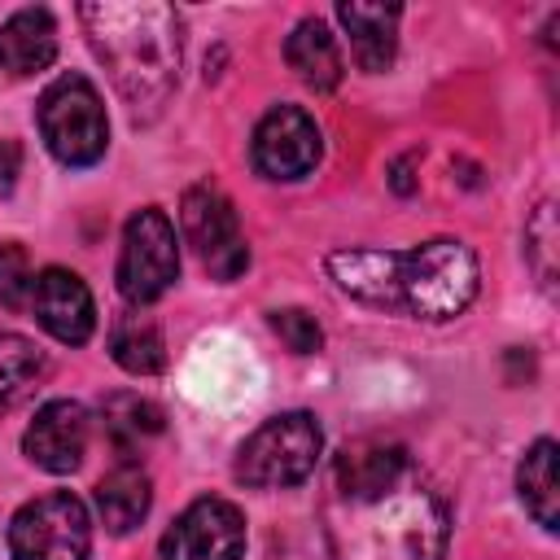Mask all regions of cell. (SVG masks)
Listing matches in <instances>:
<instances>
[{
  "mask_svg": "<svg viewBox=\"0 0 560 560\" xmlns=\"http://www.w3.org/2000/svg\"><path fill=\"white\" fill-rule=\"evenodd\" d=\"M284 61L293 66V74L315 88V92H332L341 83V48H337V35L319 22V18H302L289 39H284Z\"/></svg>",
  "mask_w": 560,
  "mask_h": 560,
  "instance_id": "obj_15",
  "label": "cell"
},
{
  "mask_svg": "<svg viewBox=\"0 0 560 560\" xmlns=\"http://www.w3.org/2000/svg\"><path fill=\"white\" fill-rule=\"evenodd\" d=\"M92 521L88 508L70 490L39 494L18 508L9 521V556L13 560H88Z\"/></svg>",
  "mask_w": 560,
  "mask_h": 560,
  "instance_id": "obj_6",
  "label": "cell"
},
{
  "mask_svg": "<svg viewBox=\"0 0 560 560\" xmlns=\"http://www.w3.org/2000/svg\"><path fill=\"white\" fill-rule=\"evenodd\" d=\"M44 376V350L22 332H0V411L18 407Z\"/></svg>",
  "mask_w": 560,
  "mask_h": 560,
  "instance_id": "obj_20",
  "label": "cell"
},
{
  "mask_svg": "<svg viewBox=\"0 0 560 560\" xmlns=\"http://www.w3.org/2000/svg\"><path fill=\"white\" fill-rule=\"evenodd\" d=\"M39 136L48 144V153L61 166H92L105 158L109 144V118L101 105V92L92 88V79L83 74H61L44 88L39 96Z\"/></svg>",
  "mask_w": 560,
  "mask_h": 560,
  "instance_id": "obj_4",
  "label": "cell"
},
{
  "mask_svg": "<svg viewBox=\"0 0 560 560\" xmlns=\"http://www.w3.org/2000/svg\"><path fill=\"white\" fill-rule=\"evenodd\" d=\"M332 280L372 302L394 306L416 319H455L477 298V254L464 241L438 236L407 254L389 249H337L328 258Z\"/></svg>",
  "mask_w": 560,
  "mask_h": 560,
  "instance_id": "obj_2",
  "label": "cell"
},
{
  "mask_svg": "<svg viewBox=\"0 0 560 560\" xmlns=\"http://www.w3.org/2000/svg\"><path fill=\"white\" fill-rule=\"evenodd\" d=\"M179 276V241L166 210L144 206L122 228V254H118V293L131 306L158 302Z\"/></svg>",
  "mask_w": 560,
  "mask_h": 560,
  "instance_id": "obj_7",
  "label": "cell"
},
{
  "mask_svg": "<svg viewBox=\"0 0 560 560\" xmlns=\"http://www.w3.org/2000/svg\"><path fill=\"white\" fill-rule=\"evenodd\" d=\"M319 153H324L319 127L302 105H276L254 127L249 158H254L258 175H267V179H302L315 171Z\"/></svg>",
  "mask_w": 560,
  "mask_h": 560,
  "instance_id": "obj_10",
  "label": "cell"
},
{
  "mask_svg": "<svg viewBox=\"0 0 560 560\" xmlns=\"http://www.w3.org/2000/svg\"><path fill=\"white\" fill-rule=\"evenodd\" d=\"M101 420H105V433H109V442L118 446L122 459H131V451L144 438L162 433V411L140 394H109L101 402Z\"/></svg>",
  "mask_w": 560,
  "mask_h": 560,
  "instance_id": "obj_19",
  "label": "cell"
},
{
  "mask_svg": "<svg viewBox=\"0 0 560 560\" xmlns=\"http://www.w3.org/2000/svg\"><path fill=\"white\" fill-rule=\"evenodd\" d=\"M57 57V22L48 9H18L9 22H0V70L9 74H35Z\"/></svg>",
  "mask_w": 560,
  "mask_h": 560,
  "instance_id": "obj_14",
  "label": "cell"
},
{
  "mask_svg": "<svg viewBox=\"0 0 560 560\" xmlns=\"http://www.w3.org/2000/svg\"><path fill=\"white\" fill-rule=\"evenodd\" d=\"M324 538L332 560H442L451 512L402 442L368 433L332 455Z\"/></svg>",
  "mask_w": 560,
  "mask_h": 560,
  "instance_id": "obj_1",
  "label": "cell"
},
{
  "mask_svg": "<svg viewBox=\"0 0 560 560\" xmlns=\"http://www.w3.org/2000/svg\"><path fill=\"white\" fill-rule=\"evenodd\" d=\"M525 241H529V258H534L542 284L551 289V284H556V206H551V201H542V206L534 210V219H529V228H525Z\"/></svg>",
  "mask_w": 560,
  "mask_h": 560,
  "instance_id": "obj_22",
  "label": "cell"
},
{
  "mask_svg": "<svg viewBox=\"0 0 560 560\" xmlns=\"http://www.w3.org/2000/svg\"><path fill=\"white\" fill-rule=\"evenodd\" d=\"M88 44L136 118H153L179 83V18L171 4H83Z\"/></svg>",
  "mask_w": 560,
  "mask_h": 560,
  "instance_id": "obj_3",
  "label": "cell"
},
{
  "mask_svg": "<svg viewBox=\"0 0 560 560\" xmlns=\"http://www.w3.org/2000/svg\"><path fill=\"white\" fill-rule=\"evenodd\" d=\"M337 18L350 35V52L359 61V70H389L394 52H398V4H337Z\"/></svg>",
  "mask_w": 560,
  "mask_h": 560,
  "instance_id": "obj_13",
  "label": "cell"
},
{
  "mask_svg": "<svg viewBox=\"0 0 560 560\" xmlns=\"http://www.w3.org/2000/svg\"><path fill=\"white\" fill-rule=\"evenodd\" d=\"M245 551V516L228 499L188 503L175 525L162 534V560H241Z\"/></svg>",
  "mask_w": 560,
  "mask_h": 560,
  "instance_id": "obj_9",
  "label": "cell"
},
{
  "mask_svg": "<svg viewBox=\"0 0 560 560\" xmlns=\"http://www.w3.org/2000/svg\"><path fill=\"white\" fill-rule=\"evenodd\" d=\"M389 184H394V192H411V188H416V179H411V158H398V162L389 166Z\"/></svg>",
  "mask_w": 560,
  "mask_h": 560,
  "instance_id": "obj_25",
  "label": "cell"
},
{
  "mask_svg": "<svg viewBox=\"0 0 560 560\" xmlns=\"http://www.w3.org/2000/svg\"><path fill=\"white\" fill-rule=\"evenodd\" d=\"M31 289H35V276H31V258L18 241H4L0 245V302L9 311H22L31 306Z\"/></svg>",
  "mask_w": 560,
  "mask_h": 560,
  "instance_id": "obj_21",
  "label": "cell"
},
{
  "mask_svg": "<svg viewBox=\"0 0 560 560\" xmlns=\"http://www.w3.org/2000/svg\"><path fill=\"white\" fill-rule=\"evenodd\" d=\"M271 328L280 332V341L293 350V354H315L324 346V332L315 324V315L298 311V306H284V311H271Z\"/></svg>",
  "mask_w": 560,
  "mask_h": 560,
  "instance_id": "obj_23",
  "label": "cell"
},
{
  "mask_svg": "<svg viewBox=\"0 0 560 560\" xmlns=\"http://www.w3.org/2000/svg\"><path fill=\"white\" fill-rule=\"evenodd\" d=\"M149 503H153V490H149V477L136 459H118L96 481V512H101L109 534H131L149 516Z\"/></svg>",
  "mask_w": 560,
  "mask_h": 560,
  "instance_id": "obj_16",
  "label": "cell"
},
{
  "mask_svg": "<svg viewBox=\"0 0 560 560\" xmlns=\"http://www.w3.org/2000/svg\"><path fill=\"white\" fill-rule=\"evenodd\" d=\"M22 451L44 472H74L88 451V411L74 398H52L22 433Z\"/></svg>",
  "mask_w": 560,
  "mask_h": 560,
  "instance_id": "obj_11",
  "label": "cell"
},
{
  "mask_svg": "<svg viewBox=\"0 0 560 560\" xmlns=\"http://www.w3.org/2000/svg\"><path fill=\"white\" fill-rule=\"evenodd\" d=\"M18 144L13 140H0V184H13V175H18Z\"/></svg>",
  "mask_w": 560,
  "mask_h": 560,
  "instance_id": "obj_24",
  "label": "cell"
},
{
  "mask_svg": "<svg viewBox=\"0 0 560 560\" xmlns=\"http://www.w3.org/2000/svg\"><path fill=\"white\" fill-rule=\"evenodd\" d=\"M109 354L122 372L131 376H153L166 368V341H162V328L144 315H122L114 328H109Z\"/></svg>",
  "mask_w": 560,
  "mask_h": 560,
  "instance_id": "obj_18",
  "label": "cell"
},
{
  "mask_svg": "<svg viewBox=\"0 0 560 560\" xmlns=\"http://www.w3.org/2000/svg\"><path fill=\"white\" fill-rule=\"evenodd\" d=\"M319 446H324V433H319L315 416L284 411V416H271L267 424H258L241 442L232 472H236V481H245L254 490H284V486H298L311 477Z\"/></svg>",
  "mask_w": 560,
  "mask_h": 560,
  "instance_id": "obj_5",
  "label": "cell"
},
{
  "mask_svg": "<svg viewBox=\"0 0 560 560\" xmlns=\"http://www.w3.org/2000/svg\"><path fill=\"white\" fill-rule=\"evenodd\" d=\"M516 490H521V503L525 512L542 525V529H556L560 525V490H556V442L551 438H538L521 468H516Z\"/></svg>",
  "mask_w": 560,
  "mask_h": 560,
  "instance_id": "obj_17",
  "label": "cell"
},
{
  "mask_svg": "<svg viewBox=\"0 0 560 560\" xmlns=\"http://www.w3.org/2000/svg\"><path fill=\"white\" fill-rule=\"evenodd\" d=\"M31 311L35 319L66 346H83L96 328V306H92V293L88 284L66 271V267H48L35 276V289H31Z\"/></svg>",
  "mask_w": 560,
  "mask_h": 560,
  "instance_id": "obj_12",
  "label": "cell"
},
{
  "mask_svg": "<svg viewBox=\"0 0 560 560\" xmlns=\"http://www.w3.org/2000/svg\"><path fill=\"white\" fill-rule=\"evenodd\" d=\"M179 228H184V241L192 245L197 262L214 276V280H236L245 267H249V245L241 236V223H236V210L232 201L214 188V184H192L179 201Z\"/></svg>",
  "mask_w": 560,
  "mask_h": 560,
  "instance_id": "obj_8",
  "label": "cell"
}]
</instances>
